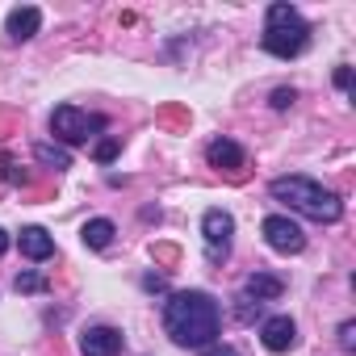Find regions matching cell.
I'll list each match as a JSON object with an SVG mask.
<instances>
[{"label":"cell","instance_id":"obj_1","mask_svg":"<svg viewBox=\"0 0 356 356\" xmlns=\"http://www.w3.org/2000/svg\"><path fill=\"white\" fill-rule=\"evenodd\" d=\"M218 302L206 289H185V293H172L163 306V331L172 343L181 348H210L218 335Z\"/></svg>","mask_w":356,"mask_h":356},{"label":"cell","instance_id":"obj_2","mask_svg":"<svg viewBox=\"0 0 356 356\" xmlns=\"http://www.w3.org/2000/svg\"><path fill=\"white\" fill-rule=\"evenodd\" d=\"M268 193L277 202H285L289 210L314 218V222H339L343 218V202L331 189H323L318 181H310V176H277L268 185Z\"/></svg>","mask_w":356,"mask_h":356},{"label":"cell","instance_id":"obj_3","mask_svg":"<svg viewBox=\"0 0 356 356\" xmlns=\"http://www.w3.org/2000/svg\"><path fill=\"white\" fill-rule=\"evenodd\" d=\"M310 42V26L302 22V13L293 5H285V0H277V5H268V22H264V38L260 47L277 59H293L302 55Z\"/></svg>","mask_w":356,"mask_h":356},{"label":"cell","instance_id":"obj_4","mask_svg":"<svg viewBox=\"0 0 356 356\" xmlns=\"http://www.w3.org/2000/svg\"><path fill=\"white\" fill-rule=\"evenodd\" d=\"M51 130H55L59 143L80 147V143H88L97 130H105V118H101V113H84V109H76V105H59V109L51 113Z\"/></svg>","mask_w":356,"mask_h":356},{"label":"cell","instance_id":"obj_5","mask_svg":"<svg viewBox=\"0 0 356 356\" xmlns=\"http://www.w3.org/2000/svg\"><path fill=\"white\" fill-rule=\"evenodd\" d=\"M260 231H264V243H268L273 252H281V256H298V252L306 248L302 227H298L293 218H285V214H268Z\"/></svg>","mask_w":356,"mask_h":356},{"label":"cell","instance_id":"obj_6","mask_svg":"<svg viewBox=\"0 0 356 356\" xmlns=\"http://www.w3.org/2000/svg\"><path fill=\"white\" fill-rule=\"evenodd\" d=\"M202 235H206V243H210V260H222L227 248H231V235H235V218H231L227 210H206Z\"/></svg>","mask_w":356,"mask_h":356},{"label":"cell","instance_id":"obj_7","mask_svg":"<svg viewBox=\"0 0 356 356\" xmlns=\"http://www.w3.org/2000/svg\"><path fill=\"white\" fill-rule=\"evenodd\" d=\"M260 339H264V348H268V352H289V348L298 343V327H293V318H289V314H273V318H264Z\"/></svg>","mask_w":356,"mask_h":356},{"label":"cell","instance_id":"obj_8","mask_svg":"<svg viewBox=\"0 0 356 356\" xmlns=\"http://www.w3.org/2000/svg\"><path fill=\"white\" fill-rule=\"evenodd\" d=\"M80 352L84 356H118L122 352V331H113V327H88L80 335Z\"/></svg>","mask_w":356,"mask_h":356},{"label":"cell","instance_id":"obj_9","mask_svg":"<svg viewBox=\"0 0 356 356\" xmlns=\"http://www.w3.org/2000/svg\"><path fill=\"white\" fill-rule=\"evenodd\" d=\"M206 159H210V168H227V172H239L243 168V147L239 143H231V138H214L210 147H206Z\"/></svg>","mask_w":356,"mask_h":356},{"label":"cell","instance_id":"obj_10","mask_svg":"<svg viewBox=\"0 0 356 356\" xmlns=\"http://www.w3.org/2000/svg\"><path fill=\"white\" fill-rule=\"evenodd\" d=\"M17 248H22V256H30V260H51V256H55V239H51L42 227H22Z\"/></svg>","mask_w":356,"mask_h":356},{"label":"cell","instance_id":"obj_11","mask_svg":"<svg viewBox=\"0 0 356 356\" xmlns=\"http://www.w3.org/2000/svg\"><path fill=\"white\" fill-rule=\"evenodd\" d=\"M38 26H42V13H38L34 5H26V9H13V13H9L5 34H9L13 42H26V38H34V34H38Z\"/></svg>","mask_w":356,"mask_h":356},{"label":"cell","instance_id":"obj_12","mask_svg":"<svg viewBox=\"0 0 356 356\" xmlns=\"http://www.w3.org/2000/svg\"><path fill=\"white\" fill-rule=\"evenodd\" d=\"M243 293H248V298H256V302H277V298L285 293V281H281V277H273V273H252V277H248V285H243Z\"/></svg>","mask_w":356,"mask_h":356},{"label":"cell","instance_id":"obj_13","mask_svg":"<svg viewBox=\"0 0 356 356\" xmlns=\"http://www.w3.org/2000/svg\"><path fill=\"white\" fill-rule=\"evenodd\" d=\"M113 222L109 218H92V222H84V231H80V239H84V248H92V252H101V248H109L113 243Z\"/></svg>","mask_w":356,"mask_h":356},{"label":"cell","instance_id":"obj_14","mask_svg":"<svg viewBox=\"0 0 356 356\" xmlns=\"http://www.w3.org/2000/svg\"><path fill=\"white\" fill-rule=\"evenodd\" d=\"M34 155H38V163H47V168H55V172H63V168H72V155H67L63 147H51V143H38V147H34Z\"/></svg>","mask_w":356,"mask_h":356},{"label":"cell","instance_id":"obj_15","mask_svg":"<svg viewBox=\"0 0 356 356\" xmlns=\"http://www.w3.org/2000/svg\"><path fill=\"white\" fill-rule=\"evenodd\" d=\"M13 285H17V293H42L47 289V277L42 273H17Z\"/></svg>","mask_w":356,"mask_h":356},{"label":"cell","instance_id":"obj_16","mask_svg":"<svg viewBox=\"0 0 356 356\" xmlns=\"http://www.w3.org/2000/svg\"><path fill=\"white\" fill-rule=\"evenodd\" d=\"M0 176H5V181L9 185H30V172H22L13 159H5V155H0Z\"/></svg>","mask_w":356,"mask_h":356},{"label":"cell","instance_id":"obj_17","mask_svg":"<svg viewBox=\"0 0 356 356\" xmlns=\"http://www.w3.org/2000/svg\"><path fill=\"white\" fill-rule=\"evenodd\" d=\"M339 348H343V352H352V348H356V323H352V318H348V323H339Z\"/></svg>","mask_w":356,"mask_h":356},{"label":"cell","instance_id":"obj_18","mask_svg":"<svg viewBox=\"0 0 356 356\" xmlns=\"http://www.w3.org/2000/svg\"><path fill=\"white\" fill-rule=\"evenodd\" d=\"M118 147H122L118 138H101V143H97V159H101V163H109V159L118 155Z\"/></svg>","mask_w":356,"mask_h":356},{"label":"cell","instance_id":"obj_19","mask_svg":"<svg viewBox=\"0 0 356 356\" xmlns=\"http://www.w3.org/2000/svg\"><path fill=\"white\" fill-rule=\"evenodd\" d=\"M293 105V88H277L273 92V109H289Z\"/></svg>","mask_w":356,"mask_h":356},{"label":"cell","instance_id":"obj_20","mask_svg":"<svg viewBox=\"0 0 356 356\" xmlns=\"http://www.w3.org/2000/svg\"><path fill=\"white\" fill-rule=\"evenodd\" d=\"M202 356H239V352L227 348V343H210V348H202Z\"/></svg>","mask_w":356,"mask_h":356},{"label":"cell","instance_id":"obj_21","mask_svg":"<svg viewBox=\"0 0 356 356\" xmlns=\"http://www.w3.org/2000/svg\"><path fill=\"white\" fill-rule=\"evenodd\" d=\"M335 84H339V88H348V84H352V72H348V67H339V72H335Z\"/></svg>","mask_w":356,"mask_h":356},{"label":"cell","instance_id":"obj_22","mask_svg":"<svg viewBox=\"0 0 356 356\" xmlns=\"http://www.w3.org/2000/svg\"><path fill=\"white\" fill-rule=\"evenodd\" d=\"M5 252H9V235H5V231H0V256H5Z\"/></svg>","mask_w":356,"mask_h":356}]
</instances>
